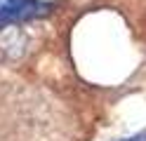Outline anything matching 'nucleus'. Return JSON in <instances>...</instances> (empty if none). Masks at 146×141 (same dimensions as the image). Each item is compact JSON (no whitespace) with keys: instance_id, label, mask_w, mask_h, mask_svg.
<instances>
[{"instance_id":"f257e3e1","label":"nucleus","mask_w":146,"mask_h":141,"mask_svg":"<svg viewBox=\"0 0 146 141\" xmlns=\"http://www.w3.org/2000/svg\"><path fill=\"white\" fill-rule=\"evenodd\" d=\"M50 9H52V5L40 3V0H0V31L12 24L45 17Z\"/></svg>"},{"instance_id":"f03ea898","label":"nucleus","mask_w":146,"mask_h":141,"mask_svg":"<svg viewBox=\"0 0 146 141\" xmlns=\"http://www.w3.org/2000/svg\"><path fill=\"white\" fill-rule=\"evenodd\" d=\"M123 141H146V134H137L132 139H123Z\"/></svg>"}]
</instances>
